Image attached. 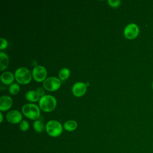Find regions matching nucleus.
I'll return each instance as SVG.
<instances>
[{
	"instance_id": "nucleus-1",
	"label": "nucleus",
	"mask_w": 153,
	"mask_h": 153,
	"mask_svg": "<svg viewBox=\"0 0 153 153\" xmlns=\"http://www.w3.org/2000/svg\"><path fill=\"white\" fill-rule=\"evenodd\" d=\"M39 106L43 111L51 112L56 106V100L53 96L44 95L39 99Z\"/></svg>"
},
{
	"instance_id": "nucleus-2",
	"label": "nucleus",
	"mask_w": 153,
	"mask_h": 153,
	"mask_svg": "<svg viewBox=\"0 0 153 153\" xmlns=\"http://www.w3.org/2000/svg\"><path fill=\"white\" fill-rule=\"evenodd\" d=\"M45 130L49 136L56 137L62 134L63 128L62 124L57 121L50 120L46 124Z\"/></svg>"
},
{
	"instance_id": "nucleus-3",
	"label": "nucleus",
	"mask_w": 153,
	"mask_h": 153,
	"mask_svg": "<svg viewBox=\"0 0 153 153\" xmlns=\"http://www.w3.org/2000/svg\"><path fill=\"white\" fill-rule=\"evenodd\" d=\"M23 114L28 118L36 120L39 117L40 111L38 106L35 104L27 103L23 106L22 108Z\"/></svg>"
},
{
	"instance_id": "nucleus-4",
	"label": "nucleus",
	"mask_w": 153,
	"mask_h": 153,
	"mask_svg": "<svg viewBox=\"0 0 153 153\" xmlns=\"http://www.w3.org/2000/svg\"><path fill=\"white\" fill-rule=\"evenodd\" d=\"M14 76L16 81L21 84H26L32 79L30 72L28 69L24 67L17 69L15 72Z\"/></svg>"
},
{
	"instance_id": "nucleus-5",
	"label": "nucleus",
	"mask_w": 153,
	"mask_h": 153,
	"mask_svg": "<svg viewBox=\"0 0 153 153\" xmlns=\"http://www.w3.org/2000/svg\"><path fill=\"white\" fill-rule=\"evenodd\" d=\"M61 81L56 77H49L44 80L43 86L44 88L48 91H53L59 88Z\"/></svg>"
},
{
	"instance_id": "nucleus-6",
	"label": "nucleus",
	"mask_w": 153,
	"mask_h": 153,
	"mask_svg": "<svg viewBox=\"0 0 153 153\" xmlns=\"http://www.w3.org/2000/svg\"><path fill=\"white\" fill-rule=\"evenodd\" d=\"M139 33V29L137 25L134 23H130L127 25L124 30V35L125 37L128 39H133L136 38Z\"/></svg>"
},
{
	"instance_id": "nucleus-7",
	"label": "nucleus",
	"mask_w": 153,
	"mask_h": 153,
	"mask_svg": "<svg viewBox=\"0 0 153 153\" xmlns=\"http://www.w3.org/2000/svg\"><path fill=\"white\" fill-rule=\"evenodd\" d=\"M32 76L37 82H41L46 78L47 71L42 66H36L32 70Z\"/></svg>"
},
{
	"instance_id": "nucleus-8",
	"label": "nucleus",
	"mask_w": 153,
	"mask_h": 153,
	"mask_svg": "<svg viewBox=\"0 0 153 153\" xmlns=\"http://www.w3.org/2000/svg\"><path fill=\"white\" fill-rule=\"evenodd\" d=\"M7 120L11 124H17L22 121V115L17 110H12L8 112L6 115Z\"/></svg>"
},
{
	"instance_id": "nucleus-9",
	"label": "nucleus",
	"mask_w": 153,
	"mask_h": 153,
	"mask_svg": "<svg viewBox=\"0 0 153 153\" xmlns=\"http://www.w3.org/2000/svg\"><path fill=\"white\" fill-rule=\"evenodd\" d=\"M87 90V85L85 84L78 82H76L72 87V91L73 94L76 97H81L83 96Z\"/></svg>"
},
{
	"instance_id": "nucleus-10",
	"label": "nucleus",
	"mask_w": 153,
	"mask_h": 153,
	"mask_svg": "<svg viewBox=\"0 0 153 153\" xmlns=\"http://www.w3.org/2000/svg\"><path fill=\"white\" fill-rule=\"evenodd\" d=\"M13 103L12 99L8 96H2L0 97V110L5 111L9 109Z\"/></svg>"
},
{
	"instance_id": "nucleus-11",
	"label": "nucleus",
	"mask_w": 153,
	"mask_h": 153,
	"mask_svg": "<svg viewBox=\"0 0 153 153\" xmlns=\"http://www.w3.org/2000/svg\"><path fill=\"white\" fill-rule=\"evenodd\" d=\"M13 74L8 71L3 72L1 75V80L2 82L5 85H9L14 81Z\"/></svg>"
},
{
	"instance_id": "nucleus-12",
	"label": "nucleus",
	"mask_w": 153,
	"mask_h": 153,
	"mask_svg": "<svg viewBox=\"0 0 153 153\" xmlns=\"http://www.w3.org/2000/svg\"><path fill=\"white\" fill-rule=\"evenodd\" d=\"M0 70L2 71L6 69L9 63V58L7 54L1 51L0 52Z\"/></svg>"
},
{
	"instance_id": "nucleus-13",
	"label": "nucleus",
	"mask_w": 153,
	"mask_h": 153,
	"mask_svg": "<svg viewBox=\"0 0 153 153\" xmlns=\"http://www.w3.org/2000/svg\"><path fill=\"white\" fill-rule=\"evenodd\" d=\"M78 124L75 120H68L63 125L64 128L68 131H72L76 129Z\"/></svg>"
},
{
	"instance_id": "nucleus-14",
	"label": "nucleus",
	"mask_w": 153,
	"mask_h": 153,
	"mask_svg": "<svg viewBox=\"0 0 153 153\" xmlns=\"http://www.w3.org/2000/svg\"><path fill=\"white\" fill-rule=\"evenodd\" d=\"M25 96H26V99L30 101V102H36L37 100H39V95L37 93V92L34 91V90L28 91L26 93Z\"/></svg>"
},
{
	"instance_id": "nucleus-15",
	"label": "nucleus",
	"mask_w": 153,
	"mask_h": 153,
	"mask_svg": "<svg viewBox=\"0 0 153 153\" xmlns=\"http://www.w3.org/2000/svg\"><path fill=\"white\" fill-rule=\"evenodd\" d=\"M33 127L34 130L38 133L42 132L44 129V125L41 120L35 121L33 124Z\"/></svg>"
},
{
	"instance_id": "nucleus-16",
	"label": "nucleus",
	"mask_w": 153,
	"mask_h": 153,
	"mask_svg": "<svg viewBox=\"0 0 153 153\" xmlns=\"http://www.w3.org/2000/svg\"><path fill=\"white\" fill-rule=\"evenodd\" d=\"M69 75H70V71L68 68H62L59 71V76L61 80L66 79L69 77Z\"/></svg>"
},
{
	"instance_id": "nucleus-17",
	"label": "nucleus",
	"mask_w": 153,
	"mask_h": 153,
	"mask_svg": "<svg viewBox=\"0 0 153 153\" xmlns=\"http://www.w3.org/2000/svg\"><path fill=\"white\" fill-rule=\"evenodd\" d=\"M20 87L17 83H14L9 87V92L12 94H16L19 92Z\"/></svg>"
},
{
	"instance_id": "nucleus-18",
	"label": "nucleus",
	"mask_w": 153,
	"mask_h": 153,
	"mask_svg": "<svg viewBox=\"0 0 153 153\" xmlns=\"http://www.w3.org/2000/svg\"><path fill=\"white\" fill-rule=\"evenodd\" d=\"M20 128L22 131H26L29 129V124L28 122L26 120H22L20 123Z\"/></svg>"
},
{
	"instance_id": "nucleus-19",
	"label": "nucleus",
	"mask_w": 153,
	"mask_h": 153,
	"mask_svg": "<svg viewBox=\"0 0 153 153\" xmlns=\"http://www.w3.org/2000/svg\"><path fill=\"white\" fill-rule=\"evenodd\" d=\"M108 3H109V5H111L112 7H117L120 5V4L121 3V1H119V0H117V1L109 0Z\"/></svg>"
},
{
	"instance_id": "nucleus-20",
	"label": "nucleus",
	"mask_w": 153,
	"mask_h": 153,
	"mask_svg": "<svg viewBox=\"0 0 153 153\" xmlns=\"http://www.w3.org/2000/svg\"><path fill=\"white\" fill-rule=\"evenodd\" d=\"M8 45V42L6 39L4 38H1V46H0V50L5 49Z\"/></svg>"
},
{
	"instance_id": "nucleus-21",
	"label": "nucleus",
	"mask_w": 153,
	"mask_h": 153,
	"mask_svg": "<svg viewBox=\"0 0 153 153\" xmlns=\"http://www.w3.org/2000/svg\"><path fill=\"white\" fill-rule=\"evenodd\" d=\"M36 92H37V93L38 94L39 96H41V97H42V96H44L45 91H44V90H43V88H41V87L38 88L36 89Z\"/></svg>"
},
{
	"instance_id": "nucleus-22",
	"label": "nucleus",
	"mask_w": 153,
	"mask_h": 153,
	"mask_svg": "<svg viewBox=\"0 0 153 153\" xmlns=\"http://www.w3.org/2000/svg\"><path fill=\"white\" fill-rule=\"evenodd\" d=\"M0 116H1V123H2V120H3V117H2V114L1 112L0 113Z\"/></svg>"
},
{
	"instance_id": "nucleus-23",
	"label": "nucleus",
	"mask_w": 153,
	"mask_h": 153,
	"mask_svg": "<svg viewBox=\"0 0 153 153\" xmlns=\"http://www.w3.org/2000/svg\"><path fill=\"white\" fill-rule=\"evenodd\" d=\"M152 89H153V82H152Z\"/></svg>"
}]
</instances>
